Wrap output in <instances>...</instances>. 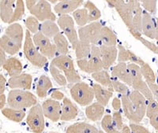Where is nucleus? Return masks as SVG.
Returning <instances> with one entry per match:
<instances>
[{"label":"nucleus","mask_w":158,"mask_h":133,"mask_svg":"<svg viewBox=\"0 0 158 133\" xmlns=\"http://www.w3.org/2000/svg\"><path fill=\"white\" fill-rule=\"evenodd\" d=\"M107 2L115 8L128 30L142 33L143 11L140 2L135 0H107Z\"/></svg>","instance_id":"1"},{"label":"nucleus","mask_w":158,"mask_h":133,"mask_svg":"<svg viewBox=\"0 0 158 133\" xmlns=\"http://www.w3.org/2000/svg\"><path fill=\"white\" fill-rule=\"evenodd\" d=\"M7 103L11 108L22 110L36 105L37 100L36 96L29 91L14 89L8 94Z\"/></svg>","instance_id":"2"},{"label":"nucleus","mask_w":158,"mask_h":133,"mask_svg":"<svg viewBox=\"0 0 158 133\" xmlns=\"http://www.w3.org/2000/svg\"><path fill=\"white\" fill-rule=\"evenodd\" d=\"M23 50L25 58H27L29 62H31L32 65L38 67V68H43L46 65L48 58L44 56L36 48L32 41V37H31V33L29 30L26 31V33H25Z\"/></svg>","instance_id":"3"},{"label":"nucleus","mask_w":158,"mask_h":133,"mask_svg":"<svg viewBox=\"0 0 158 133\" xmlns=\"http://www.w3.org/2000/svg\"><path fill=\"white\" fill-rule=\"evenodd\" d=\"M127 68L132 78V87L134 89L142 94L147 101L153 100L154 98L148 86V84L142 80L141 67L135 63H130L127 65Z\"/></svg>","instance_id":"4"},{"label":"nucleus","mask_w":158,"mask_h":133,"mask_svg":"<svg viewBox=\"0 0 158 133\" xmlns=\"http://www.w3.org/2000/svg\"><path fill=\"white\" fill-rule=\"evenodd\" d=\"M52 65L57 67L59 70L64 72L66 78L69 83H78L81 77L74 68V62L67 55H59L52 60Z\"/></svg>","instance_id":"5"},{"label":"nucleus","mask_w":158,"mask_h":133,"mask_svg":"<svg viewBox=\"0 0 158 133\" xmlns=\"http://www.w3.org/2000/svg\"><path fill=\"white\" fill-rule=\"evenodd\" d=\"M70 95L76 103L83 106L90 104L95 97L94 88L84 82L76 83L72 87Z\"/></svg>","instance_id":"6"},{"label":"nucleus","mask_w":158,"mask_h":133,"mask_svg":"<svg viewBox=\"0 0 158 133\" xmlns=\"http://www.w3.org/2000/svg\"><path fill=\"white\" fill-rule=\"evenodd\" d=\"M27 124L33 133H42L45 127L44 114L40 104L32 106L27 116Z\"/></svg>","instance_id":"7"},{"label":"nucleus","mask_w":158,"mask_h":133,"mask_svg":"<svg viewBox=\"0 0 158 133\" xmlns=\"http://www.w3.org/2000/svg\"><path fill=\"white\" fill-rule=\"evenodd\" d=\"M102 28V25L98 22H92L89 25L80 28L78 29L79 40L97 45Z\"/></svg>","instance_id":"8"},{"label":"nucleus","mask_w":158,"mask_h":133,"mask_svg":"<svg viewBox=\"0 0 158 133\" xmlns=\"http://www.w3.org/2000/svg\"><path fill=\"white\" fill-rule=\"evenodd\" d=\"M58 25L63 31L64 34L67 36V39L71 43L73 49H75L76 46L78 43V36L74 28V22L73 18L68 14L62 15L58 19Z\"/></svg>","instance_id":"9"},{"label":"nucleus","mask_w":158,"mask_h":133,"mask_svg":"<svg viewBox=\"0 0 158 133\" xmlns=\"http://www.w3.org/2000/svg\"><path fill=\"white\" fill-rule=\"evenodd\" d=\"M32 41L39 51L48 58H54L57 52V49L55 44L51 43L49 38L39 32L32 37Z\"/></svg>","instance_id":"10"},{"label":"nucleus","mask_w":158,"mask_h":133,"mask_svg":"<svg viewBox=\"0 0 158 133\" xmlns=\"http://www.w3.org/2000/svg\"><path fill=\"white\" fill-rule=\"evenodd\" d=\"M29 11L33 16H35V18H37L38 21L55 22L56 19V15L53 14L52 10L50 3L47 1H38L34 7Z\"/></svg>","instance_id":"11"},{"label":"nucleus","mask_w":158,"mask_h":133,"mask_svg":"<svg viewBox=\"0 0 158 133\" xmlns=\"http://www.w3.org/2000/svg\"><path fill=\"white\" fill-rule=\"evenodd\" d=\"M44 114L47 118L53 122H56L61 117L62 106L58 101L54 99H47L42 105Z\"/></svg>","instance_id":"12"},{"label":"nucleus","mask_w":158,"mask_h":133,"mask_svg":"<svg viewBox=\"0 0 158 133\" xmlns=\"http://www.w3.org/2000/svg\"><path fill=\"white\" fill-rule=\"evenodd\" d=\"M122 106L123 107V112L125 116L129 119L130 121H133L135 124L139 123L142 121L144 116L136 108V106L132 103L129 99L128 95L122 96Z\"/></svg>","instance_id":"13"},{"label":"nucleus","mask_w":158,"mask_h":133,"mask_svg":"<svg viewBox=\"0 0 158 133\" xmlns=\"http://www.w3.org/2000/svg\"><path fill=\"white\" fill-rule=\"evenodd\" d=\"M77 66L83 72L87 73H94V72L101 71L104 68L102 59L100 58L90 57L87 59L77 60Z\"/></svg>","instance_id":"14"},{"label":"nucleus","mask_w":158,"mask_h":133,"mask_svg":"<svg viewBox=\"0 0 158 133\" xmlns=\"http://www.w3.org/2000/svg\"><path fill=\"white\" fill-rule=\"evenodd\" d=\"M32 76L27 73H22L13 76L9 80L8 84L11 89L22 88L25 90H29L32 87Z\"/></svg>","instance_id":"15"},{"label":"nucleus","mask_w":158,"mask_h":133,"mask_svg":"<svg viewBox=\"0 0 158 133\" xmlns=\"http://www.w3.org/2000/svg\"><path fill=\"white\" fill-rule=\"evenodd\" d=\"M17 1L2 0L0 2V18L4 23L10 24L16 10Z\"/></svg>","instance_id":"16"},{"label":"nucleus","mask_w":158,"mask_h":133,"mask_svg":"<svg viewBox=\"0 0 158 133\" xmlns=\"http://www.w3.org/2000/svg\"><path fill=\"white\" fill-rule=\"evenodd\" d=\"M101 58L104 69H108L117 59L118 48L115 47H107L101 45Z\"/></svg>","instance_id":"17"},{"label":"nucleus","mask_w":158,"mask_h":133,"mask_svg":"<svg viewBox=\"0 0 158 133\" xmlns=\"http://www.w3.org/2000/svg\"><path fill=\"white\" fill-rule=\"evenodd\" d=\"M111 75L113 77L118 78L126 84L132 86V78L125 62H119L115 65L111 71Z\"/></svg>","instance_id":"18"},{"label":"nucleus","mask_w":158,"mask_h":133,"mask_svg":"<svg viewBox=\"0 0 158 133\" xmlns=\"http://www.w3.org/2000/svg\"><path fill=\"white\" fill-rule=\"evenodd\" d=\"M83 3L82 0H69V1H62L56 4L54 7L56 13L62 15H67L68 13L73 12L77 10L81 4Z\"/></svg>","instance_id":"19"},{"label":"nucleus","mask_w":158,"mask_h":133,"mask_svg":"<svg viewBox=\"0 0 158 133\" xmlns=\"http://www.w3.org/2000/svg\"><path fill=\"white\" fill-rule=\"evenodd\" d=\"M142 33L149 39H155L156 33V22L149 13L143 11L142 23Z\"/></svg>","instance_id":"20"},{"label":"nucleus","mask_w":158,"mask_h":133,"mask_svg":"<svg viewBox=\"0 0 158 133\" xmlns=\"http://www.w3.org/2000/svg\"><path fill=\"white\" fill-rule=\"evenodd\" d=\"M77 109L68 98H64L62 106V112L60 120L63 121H69L74 120L77 116Z\"/></svg>","instance_id":"21"},{"label":"nucleus","mask_w":158,"mask_h":133,"mask_svg":"<svg viewBox=\"0 0 158 133\" xmlns=\"http://www.w3.org/2000/svg\"><path fill=\"white\" fill-rule=\"evenodd\" d=\"M5 35L14 40L18 46L22 47L23 40V29L20 24L15 23L9 25L5 30Z\"/></svg>","instance_id":"22"},{"label":"nucleus","mask_w":158,"mask_h":133,"mask_svg":"<svg viewBox=\"0 0 158 133\" xmlns=\"http://www.w3.org/2000/svg\"><path fill=\"white\" fill-rule=\"evenodd\" d=\"M98 43L107 47H115L117 44V36L109 28L104 26L99 36Z\"/></svg>","instance_id":"23"},{"label":"nucleus","mask_w":158,"mask_h":133,"mask_svg":"<svg viewBox=\"0 0 158 133\" xmlns=\"http://www.w3.org/2000/svg\"><path fill=\"white\" fill-rule=\"evenodd\" d=\"M93 88H94V96H95L97 103L101 104L102 106H106L109 102L110 99L113 96L112 92L108 90V89H105L101 85L97 84H94Z\"/></svg>","instance_id":"24"},{"label":"nucleus","mask_w":158,"mask_h":133,"mask_svg":"<svg viewBox=\"0 0 158 133\" xmlns=\"http://www.w3.org/2000/svg\"><path fill=\"white\" fill-rule=\"evenodd\" d=\"M129 99L132 102L134 105L136 106L138 110L141 113V114L143 116L146 115V108H147V99L146 97L141 94L138 91H133L128 95Z\"/></svg>","instance_id":"25"},{"label":"nucleus","mask_w":158,"mask_h":133,"mask_svg":"<svg viewBox=\"0 0 158 133\" xmlns=\"http://www.w3.org/2000/svg\"><path fill=\"white\" fill-rule=\"evenodd\" d=\"M2 67L7 72L11 77L22 74L23 69L22 62L16 58H8Z\"/></svg>","instance_id":"26"},{"label":"nucleus","mask_w":158,"mask_h":133,"mask_svg":"<svg viewBox=\"0 0 158 133\" xmlns=\"http://www.w3.org/2000/svg\"><path fill=\"white\" fill-rule=\"evenodd\" d=\"M104 113V106L98 103H93L87 106L85 109V114L88 119L92 121H97L101 120Z\"/></svg>","instance_id":"27"},{"label":"nucleus","mask_w":158,"mask_h":133,"mask_svg":"<svg viewBox=\"0 0 158 133\" xmlns=\"http://www.w3.org/2000/svg\"><path fill=\"white\" fill-rule=\"evenodd\" d=\"M100 131L95 128L94 126L91 125L87 123H76L69 126L66 130V133H99Z\"/></svg>","instance_id":"28"},{"label":"nucleus","mask_w":158,"mask_h":133,"mask_svg":"<svg viewBox=\"0 0 158 133\" xmlns=\"http://www.w3.org/2000/svg\"><path fill=\"white\" fill-rule=\"evenodd\" d=\"M0 47L6 53L10 54V55L17 54L20 50V49L22 48L14 40H11L10 38H9L6 35H3L0 39Z\"/></svg>","instance_id":"29"},{"label":"nucleus","mask_w":158,"mask_h":133,"mask_svg":"<svg viewBox=\"0 0 158 133\" xmlns=\"http://www.w3.org/2000/svg\"><path fill=\"white\" fill-rule=\"evenodd\" d=\"M52 88V83L47 76L42 75L39 78L36 85V95L40 99L47 96L48 92Z\"/></svg>","instance_id":"30"},{"label":"nucleus","mask_w":158,"mask_h":133,"mask_svg":"<svg viewBox=\"0 0 158 133\" xmlns=\"http://www.w3.org/2000/svg\"><path fill=\"white\" fill-rule=\"evenodd\" d=\"M92 77L94 78L97 82H98L101 86L107 88L108 90L111 91V92L114 91L113 86H112V80L107 71L101 70L94 72L92 74Z\"/></svg>","instance_id":"31"},{"label":"nucleus","mask_w":158,"mask_h":133,"mask_svg":"<svg viewBox=\"0 0 158 133\" xmlns=\"http://www.w3.org/2000/svg\"><path fill=\"white\" fill-rule=\"evenodd\" d=\"M74 50H75L76 58L77 60L87 59L89 58L90 53H91V44L86 42L79 40Z\"/></svg>","instance_id":"32"},{"label":"nucleus","mask_w":158,"mask_h":133,"mask_svg":"<svg viewBox=\"0 0 158 133\" xmlns=\"http://www.w3.org/2000/svg\"><path fill=\"white\" fill-rule=\"evenodd\" d=\"M40 32L44 36L48 38H54L59 33V28L54 22L52 21H45L43 22L40 27Z\"/></svg>","instance_id":"33"},{"label":"nucleus","mask_w":158,"mask_h":133,"mask_svg":"<svg viewBox=\"0 0 158 133\" xmlns=\"http://www.w3.org/2000/svg\"><path fill=\"white\" fill-rule=\"evenodd\" d=\"M4 117L14 122H21L25 118V113L22 110H16L13 108H5L2 110Z\"/></svg>","instance_id":"34"},{"label":"nucleus","mask_w":158,"mask_h":133,"mask_svg":"<svg viewBox=\"0 0 158 133\" xmlns=\"http://www.w3.org/2000/svg\"><path fill=\"white\" fill-rule=\"evenodd\" d=\"M53 40L58 52L61 55H66L69 51L68 41L66 37L62 33H59L53 38Z\"/></svg>","instance_id":"35"},{"label":"nucleus","mask_w":158,"mask_h":133,"mask_svg":"<svg viewBox=\"0 0 158 133\" xmlns=\"http://www.w3.org/2000/svg\"><path fill=\"white\" fill-rule=\"evenodd\" d=\"M73 18L77 25L78 26H81V27H84V25L89 22V13L85 8L76 10L74 12H73Z\"/></svg>","instance_id":"36"},{"label":"nucleus","mask_w":158,"mask_h":133,"mask_svg":"<svg viewBox=\"0 0 158 133\" xmlns=\"http://www.w3.org/2000/svg\"><path fill=\"white\" fill-rule=\"evenodd\" d=\"M84 6L88 10L89 22H91V23L92 22H95L98 19H100V18L101 17V12L97 7V6L94 2H90V1H87L84 4Z\"/></svg>","instance_id":"37"},{"label":"nucleus","mask_w":158,"mask_h":133,"mask_svg":"<svg viewBox=\"0 0 158 133\" xmlns=\"http://www.w3.org/2000/svg\"><path fill=\"white\" fill-rule=\"evenodd\" d=\"M49 69H50V72L51 74H52V77L54 78V80H56V82L58 84L60 85V86H65V85H67V78L61 73V72L59 71V69L57 67L51 64L50 68H49Z\"/></svg>","instance_id":"38"},{"label":"nucleus","mask_w":158,"mask_h":133,"mask_svg":"<svg viewBox=\"0 0 158 133\" xmlns=\"http://www.w3.org/2000/svg\"><path fill=\"white\" fill-rule=\"evenodd\" d=\"M141 71H142V74L143 76V77L146 79V83L149 84H154L156 81V75H155L154 72L152 69L150 65L147 63H145L142 67H141Z\"/></svg>","instance_id":"39"},{"label":"nucleus","mask_w":158,"mask_h":133,"mask_svg":"<svg viewBox=\"0 0 158 133\" xmlns=\"http://www.w3.org/2000/svg\"><path fill=\"white\" fill-rule=\"evenodd\" d=\"M101 126L104 131L107 133H121L118 129L115 128L112 123V117L111 115H105L101 121Z\"/></svg>","instance_id":"40"},{"label":"nucleus","mask_w":158,"mask_h":133,"mask_svg":"<svg viewBox=\"0 0 158 133\" xmlns=\"http://www.w3.org/2000/svg\"><path fill=\"white\" fill-rule=\"evenodd\" d=\"M129 32H130V33H131V34L132 35V36H133L137 40L140 41L141 43H142V44L145 46V47H147V48L149 49V50H150L152 52L156 53L157 46H156L155 43H152V42L146 40V39H144V38L142 36V33H138V32H136V31H129Z\"/></svg>","instance_id":"41"},{"label":"nucleus","mask_w":158,"mask_h":133,"mask_svg":"<svg viewBox=\"0 0 158 133\" xmlns=\"http://www.w3.org/2000/svg\"><path fill=\"white\" fill-rule=\"evenodd\" d=\"M25 26L27 28V30H29L30 33L36 34L39 33L40 25L39 21L37 18H36L33 16H30L26 19L25 21Z\"/></svg>","instance_id":"42"},{"label":"nucleus","mask_w":158,"mask_h":133,"mask_svg":"<svg viewBox=\"0 0 158 133\" xmlns=\"http://www.w3.org/2000/svg\"><path fill=\"white\" fill-rule=\"evenodd\" d=\"M25 13V3L23 1H17V6H16V10H15V14L13 16L12 20H11L10 24L14 23V22H17L19 19L22 18Z\"/></svg>","instance_id":"43"},{"label":"nucleus","mask_w":158,"mask_h":133,"mask_svg":"<svg viewBox=\"0 0 158 133\" xmlns=\"http://www.w3.org/2000/svg\"><path fill=\"white\" fill-rule=\"evenodd\" d=\"M158 113V103L154 99L153 100L148 101L147 108H146V116L151 118L153 116Z\"/></svg>","instance_id":"44"},{"label":"nucleus","mask_w":158,"mask_h":133,"mask_svg":"<svg viewBox=\"0 0 158 133\" xmlns=\"http://www.w3.org/2000/svg\"><path fill=\"white\" fill-rule=\"evenodd\" d=\"M117 48H118V61L119 62L130 61V50H127L123 46L120 44H118Z\"/></svg>","instance_id":"45"},{"label":"nucleus","mask_w":158,"mask_h":133,"mask_svg":"<svg viewBox=\"0 0 158 133\" xmlns=\"http://www.w3.org/2000/svg\"><path fill=\"white\" fill-rule=\"evenodd\" d=\"M112 80V86H113V90L115 91L118 93H120L123 95H127L128 88L125 84L121 83L120 81H118L117 80L114 79Z\"/></svg>","instance_id":"46"},{"label":"nucleus","mask_w":158,"mask_h":133,"mask_svg":"<svg viewBox=\"0 0 158 133\" xmlns=\"http://www.w3.org/2000/svg\"><path fill=\"white\" fill-rule=\"evenodd\" d=\"M111 117H112V123L115 128L118 130H122L123 128V117L121 113L118 111H115L114 112Z\"/></svg>","instance_id":"47"},{"label":"nucleus","mask_w":158,"mask_h":133,"mask_svg":"<svg viewBox=\"0 0 158 133\" xmlns=\"http://www.w3.org/2000/svg\"><path fill=\"white\" fill-rule=\"evenodd\" d=\"M156 1H142V6L146 10V12L155 14L156 11Z\"/></svg>","instance_id":"48"},{"label":"nucleus","mask_w":158,"mask_h":133,"mask_svg":"<svg viewBox=\"0 0 158 133\" xmlns=\"http://www.w3.org/2000/svg\"><path fill=\"white\" fill-rule=\"evenodd\" d=\"M130 128L132 133H151L147 128L138 124H131Z\"/></svg>","instance_id":"49"},{"label":"nucleus","mask_w":158,"mask_h":133,"mask_svg":"<svg viewBox=\"0 0 158 133\" xmlns=\"http://www.w3.org/2000/svg\"><path fill=\"white\" fill-rule=\"evenodd\" d=\"M148 86H149V89H150L151 92L153 94V97L155 98V100L158 103V84H148Z\"/></svg>","instance_id":"50"},{"label":"nucleus","mask_w":158,"mask_h":133,"mask_svg":"<svg viewBox=\"0 0 158 133\" xmlns=\"http://www.w3.org/2000/svg\"><path fill=\"white\" fill-rule=\"evenodd\" d=\"M52 98L54 100H62V99H64V94L62 92L59 90H55L52 92Z\"/></svg>","instance_id":"51"},{"label":"nucleus","mask_w":158,"mask_h":133,"mask_svg":"<svg viewBox=\"0 0 158 133\" xmlns=\"http://www.w3.org/2000/svg\"><path fill=\"white\" fill-rule=\"evenodd\" d=\"M111 106H112V107H113L115 111H118V110H120L121 106H122V101H120V99L118 98H115L112 100Z\"/></svg>","instance_id":"52"},{"label":"nucleus","mask_w":158,"mask_h":133,"mask_svg":"<svg viewBox=\"0 0 158 133\" xmlns=\"http://www.w3.org/2000/svg\"><path fill=\"white\" fill-rule=\"evenodd\" d=\"M6 80L5 76L2 74H0V95L4 94L6 89Z\"/></svg>","instance_id":"53"},{"label":"nucleus","mask_w":158,"mask_h":133,"mask_svg":"<svg viewBox=\"0 0 158 133\" xmlns=\"http://www.w3.org/2000/svg\"><path fill=\"white\" fill-rule=\"evenodd\" d=\"M149 121H150L151 125L158 131V113L149 118Z\"/></svg>","instance_id":"54"},{"label":"nucleus","mask_w":158,"mask_h":133,"mask_svg":"<svg viewBox=\"0 0 158 133\" xmlns=\"http://www.w3.org/2000/svg\"><path fill=\"white\" fill-rule=\"evenodd\" d=\"M6 54H5V51H4L2 49L0 50V64H1V66L5 64V62L6 61Z\"/></svg>","instance_id":"55"},{"label":"nucleus","mask_w":158,"mask_h":133,"mask_svg":"<svg viewBox=\"0 0 158 133\" xmlns=\"http://www.w3.org/2000/svg\"><path fill=\"white\" fill-rule=\"evenodd\" d=\"M6 99L5 95L4 94L0 95V109L1 110H3V107L6 105Z\"/></svg>","instance_id":"56"},{"label":"nucleus","mask_w":158,"mask_h":133,"mask_svg":"<svg viewBox=\"0 0 158 133\" xmlns=\"http://www.w3.org/2000/svg\"><path fill=\"white\" fill-rule=\"evenodd\" d=\"M36 3H37V1H26V2H25L26 6L29 9V10H30L31 9L34 7Z\"/></svg>","instance_id":"57"},{"label":"nucleus","mask_w":158,"mask_h":133,"mask_svg":"<svg viewBox=\"0 0 158 133\" xmlns=\"http://www.w3.org/2000/svg\"><path fill=\"white\" fill-rule=\"evenodd\" d=\"M121 133H132L131 131V128L128 127L127 125H123V128L122 129V132Z\"/></svg>","instance_id":"58"},{"label":"nucleus","mask_w":158,"mask_h":133,"mask_svg":"<svg viewBox=\"0 0 158 133\" xmlns=\"http://www.w3.org/2000/svg\"><path fill=\"white\" fill-rule=\"evenodd\" d=\"M155 40L158 41V19H156V33H155Z\"/></svg>","instance_id":"59"},{"label":"nucleus","mask_w":158,"mask_h":133,"mask_svg":"<svg viewBox=\"0 0 158 133\" xmlns=\"http://www.w3.org/2000/svg\"><path fill=\"white\" fill-rule=\"evenodd\" d=\"M50 1H51V2H52V3H55V2H56V0H54V1H53V0H50Z\"/></svg>","instance_id":"60"},{"label":"nucleus","mask_w":158,"mask_h":133,"mask_svg":"<svg viewBox=\"0 0 158 133\" xmlns=\"http://www.w3.org/2000/svg\"><path fill=\"white\" fill-rule=\"evenodd\" d=\"M156 54H157L158 55V46H157V48H156V53H155Z\"/></svg>","instance_id":"61"},{"label":"nucleus","mask_w":158,"mask_h":133,"mask_svg":"<svg viewBox=\"0 0 158 133\" xmlns=\"http://www.w3.org/2000/svg\"><path fill=\"white\" fill-rule=\"evenodd\" d=\"M99 133H104V131H100V132H99Z\"/></svg>","instance_id":"62"},{"label":"nucleus","mask_w":158,"mask_h":133,"mask_svg":"<svg viewBox=\"0 0 158 133\" xmlns=\"http://www.w3.org/2000/svg\"><path fill=\"white\" fill-rule=\"evenodd\" d=\"M50 133H58V132H50Z\"/></svg>","instance_id":"63"}]
</instances>
